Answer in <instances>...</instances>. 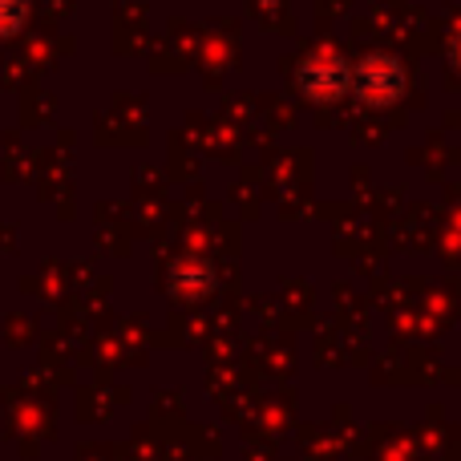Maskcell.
<instances>
[{
  "label": "cell",
  "instance_id": "7a4b0ae2",
  "mask_svg": "<svg viewBox=\"0 0 461 461\" xmlns=\"http://www.w3.org/2000/svg\"><path fill=\"white\" fill-rule=\"evenodd\" d=\"M348 86H352V73L344 69V65H332L328 73H320L316 65H308V69H303V89H308L312 97H332V94H344Z\"/></svg>",
  "mask_w": 461,
  "mask_h": 461
},
{
  "label": "cell",
  "instance_id": "6da1fadb",
  "mask_svg": "<svg viewBox=\"0 0 461 461\" xmlns=\"http://www.w3.org/2000/svg\"><path fill=\"white\" fill-rule=\"evenodd\" d=\"M401 86H405V73H401V65L393 57H368L352 73V89L360 97H368V102H393L401 94Z\"/></svg>",
  "mask_w": 461,
  "mask_h": 461
}]
</instances>
